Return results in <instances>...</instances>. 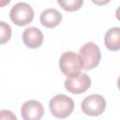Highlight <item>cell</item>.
Instances as JSON below:
<instances>
[{
	"mask_svg": "<svg viewBox=\"0 0 120 120\" xmlns=\"http://www.w3.org/2000/svg\"><path fill=\"white\" fill-rule=\"evenodd\" d=\"M74 106L73 99L64 94L54 96L49 102V108L52 114L60 119L68 117L73 112Z\"/></svg>",
	"mask_w": 120,
	"mask_h": 120,
	"instance_id": "obj_1",
	"label": "cell"
},
{
	"mask_svg": "<svg viewBox=\"0 0 120 120\" xmlns=\"http://www.w3.org/2000/svg\"><path fill=\"white\" fill-rule=\"evenodd\" d=\"M79 56L84 70H90L98 67L101 59L98 46L94 42H86L79 50Z\"/></svg>",
	"mask_w": 120,
	"mask_h": 120,
	"instance_id": "obj_2",
	"label": "cell"
},
{
	"mask_svg": "<svg viewBox=\"0 0 120 120\" xmlns=\"http://www.w3.org/2000/svg\"><path fill=\"white\" fill-rule=\"evenodd\" d=\"M59 68L65 76L73 77L81 72L82 63L79 54L74 52H65L59 58Z\"/></svg>",
	"mask_w": 120,
	"mask_h": 120,
	"instance_id": "obj_3",
	"label": "cell"
},
{
	"mask_svg": "<svg viewBox=\"0 0 120 120\" xmlns=\"http://www.w3.org/2000/svg\"><path fill=\"white\" fill-rule=\"evenodd\" d=\"M9 17L11 22L16 25L24 26L33 21L34 10L29 4L20 2L12 7L9 12Z\"/></svg>",
	"mask_w": 120,
	"mask_h": 120,
	"instance_id": "obj_4",
	"label": "cell"
},
{
	"mask_svg": "<svg viewBox=\"0 0 120 120\" xmlns=\"http://www.w3.org/2000/svg\"><path fill=\"white\" fill-rule=\"evenodd\" d=\"M107 102L101 95L92 94L87 96L81 104L83 113L90 116H98L103 113L106 109Z\"/></svg>",
	"mask_w": 120,
	"mask_h": 120,
	"instance_id": "obj_5",
	"label": "cell"
},
{
	"mask_svg": "<svg viewBox=\"0 0 120 120\" xmlns=\"http://www.w3.org/2000/svg\"><path fill=\"white\" fill-rule=\"evenodd\" d=\"M91 86V79L86 73H78L65 80V88L75 95L84 93Z\"/></svg>",
	"mask_w": 120,
	"mask_h": 120,
	"instance_id": "obj_6",
	"label": "cell"
},
{
	"mask_svg": "<svg viewBox=\"0 0 120 120\" xmlns=\"http://www.w3.org/2000/svg\"><path fill=\"white\" fill-rule=\"evenodd\" d=\"M21 115L24 120H39L44 115V108L38 100H27L22 105Z\"/></svg>",
	"mask_w": 120,
	"mask_h": 120,
	"instance_id": "obj_7",
	"label": "cell"
},
{
	"mask_svg": "<svg viewBox=\"0 0 120 120\" xmlns=\"http://www.w3.org/2000/svg\"><path fill=\"white\" fill-rule=\"evenodd\" d=\"M43 33L38 27H28L22 33V41L27 48L37 49L43 43Z\"/></svg>",
	"mask_w": 120,
	"mask_h": 120,
	"instance_id": "obj_8",
	"label": "cell"
},
{
	"mask_svg": "<svg viewBox=\"0 0 120 120\" xmlns=\"http://www.w3.org/2000/svg\"><path fill=\"white\" fill-rule=\"evenodd\" d=\"M39 21L44 27L54 28L60 24L62 21V14L55 8H47L41 12Z\"/></svg>",
	"mask_w": 120,
	"mask_h": 120,
	"instance_id": "obj_9",
	"label": "cell"
},
{
	"mask_svg": "<svg viewBox=\"0 0 120 120\" xmlns=\"http://www.w3.org/2000/svg\"><path fill=\"white\" fill-rule=\"evenodd\" d=\"M104 43L108 50L118 51L120 49V28L112 27L110 28L104 37Z\"/></svg>",
	"mask_w": 120,
	"mask_h": 120,
	"instance_id": "obj_10",
	"label": "cell"
},
{
	"mask_svg": "<svg viewBox=\"0 0 120 120\" xmlns=\"http://www.w3.org/2000/svg\"><path fill=\"white\" fill-rule=\"evenodd\" d=\"M57 3L64 10L73 12L79 10L82 7L83 0H57Z\"/></svg>",
	"mask_w": 120,
	"mask_h": 120,
	"instance_id": "obj_11",
	"label": "cell"
},
{
	"mask_svg": "<svg viewBox=\"0 0 120 120\" xmlns=\"http://www.w3.org/2000/svg\"><path fill=\"white\" fill-rule=\"evenodd\" d=\"M11 27L8 23L0 21V45L7 43L11 38Z\"/></svg>",
	"mask_w": 120,
	"mask_h": 120,
	"instance_id": "obj_12",
	"label": "cell"
},
{
	"mask_svg": "<svg viewBox=\"0 0 120 120\" xmlns=\"http://www.w3.org/2000/svg\"><path fill=\"white\" fill-rule=\"evenodd\" d=\"M0 119H12V120H17V116L13 114L12 112L8 111V110H2L0 111Z\"/></svg>",
	"mask_w": 120,
	"mask_h": 120,
	"instance_id": "obj_13",
	"label": "cell"
},
{
	"mask_svg": "<svg viewBox=\"0 0 120 120\" xmlns=\"http://www.w3.org/2000/svg\"><path fill=\"white\" fill-rule=\"evenodd\" d=\"M91 1L98 6H104V5H107L108 3H110L111 0H91Z\"/></svg>",
	"mask_w": 120,
	"mask_h": 120,
	"instance_id": "obj_14",
	"label": "cell"
},
{
	"mask_svg": "<svg viewBox=\"0 0 120 120\" xmlns=\"http://www.w3.org/2000/svg\"><path fill=\"white\" fill-rule=\"evenodd\" d=\"M11 0H0V8H3L5 6H7L8 4H9Z\"/></svg>",
	"mask_w": 120,
	"mask_h": 120,
	"instance_id": "obj_15",
	"label": "cell"
}]
</instances>
